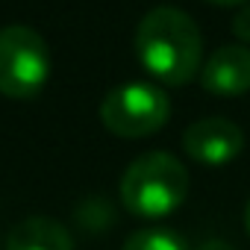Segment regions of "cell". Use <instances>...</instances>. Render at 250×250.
<instances>
[{
  "label": "cell",
  "mask_w": 250,
  "mask_h": 250,
  "mask_svg": "<svg viewBox=\"0 0 250 250\" xmlns=\"http://www.w3.org/2000/svg\"><path fill=\"white\" fill-rule=\"evenodd\" d=\"M194 250H238V247L229 244V241H224V238H206V241H200Z\"/></svg>",
  "instance_id": "cell-10"
},
{
  "label": "cell",
  "mask_w": 250,
  "mask_h": 250,
  "mask_svg": "<svg viewBox=\"0 0 250 250\" xmlns=\"http://www.w3.org/2000/svg\"><path fill=\"white\" fill-rule=\"evenodd\" d=\"M183 150L206 168H221L244 150V133L229 118H200L186 127Z\"/></svg>",
  "instance_id": "cell-5"
},
{
  "label": "cell",
  "mask_w": 250,
  "mask_h": 250,
  "mask_svg": "<svg viewBox=\"0 0 250 250\" xmlns=\"http://www.w3.org/2000/svg\"><path fill=\"white\" fill-rule=\"evenodd\" d=\"M121 250H188V247H186V241H183L177 232L150 227V229L133 232L127 241H124Z\"/></svg>",
  "instance_id": "cell-8"
},
{
  "label": "cell",
  "mask_w": 250,
  "mask_h": 250,
  "mask_svg": "<svg viewBox=\"0 0 250 250\" xmlns=\"http://www.w3.org/2000/svg\"><path fill=\"white\" fill-rule=\"evenodd\" d=\"M244 229H247V235H250V200H247V206H244Z\"/></svg>",
  "instance_id": "cell-12"
},
{
  "label": "cell",
  "mask_w": 250,
  "mask_h": 250,
  "mask_svg": "<svg viewBox=\"0 0 250 250\" xmlns=\"http://www.w3.org/2000/svg\"><path fill=\"white\" fill-rule=\"evenodd\" d=\"M200 85L215 97H238L250 91V47L224 44L200 68Z\"/></svg>",
  "instance_id": "cell-6"
},
{
  "label": "cell",
  "mask_w": 250,
  "mask_h": 250,
  "mask_svg": "<svg viewBox=\"0 0 250 250\" xmlns=\"http://www.w3.org/2000/svg\"><path fill=\"white\" fill-rule=\"evenodd\" d=\"M136 56L142 68L171 88L188 85L200 74L203 62V36L194 18L177 6L150 9L136 27Z\"/></svg>",
  "instance_id": "cell-1"
},
{
  "label": "cell",
  "mask_w": 250,
  "mask_h": 250,
  "mask_svg": "<svg viewBox=\"0 0 250 250\" xmlns=\"http://www.w3.org/2000/svg\"><path fill=\"white\" fill-rule=\"evenodd\" d=\"M171 118L168 94L153 83H121L100 100V124L118 139H147Z\"/></svg>",
  "instance_id": "cell-3"
},
{
  "label": "cell",
  "mask_w": 250,
  "mask_h": 250,
  "mask_svg": "<svg viewBox=\"0 0 250 250\" xmlns=\"http://www.w3.org/2000/svg\"><path fill=\"white\" fill-rule=\"evenodd\" d=\"M232 33L235 39H241L244 44H250V3L238 9V15L232 18Z\"/></svg>",
  "instance_id": "cell-9"
},
{
  "label": "cell",
  "mask_w": 250,
  "mask_h": 250,
  "mask_svg": "<svg viewBox=\"0 0 250 250\" xmlns=\"http://www.w3.org/2000/svg\"><path fill=\"white\" fill-rule=\"evenodd\" d=\"M6 250H74V235L56 218L27 215L9 229Z\"/></svg>",
  "instance_id": "cell-7"
},
{
  "label": "cell",
  "mask_w": 250,
  "mask_h": 250,
  "mask_svg": "<svg viewBox=\"0 0 250 250\" xmlns=\"http://www.w3.org/2000/svg\"><path fill=\"white\" fill-rule=\"evenodd\" d=\"M121 203L142 221H159L177 212L188 194V171L165 150L145 153L121 174Z\"/></svg>",
  "instance_id": "cell-2"
},
{
  "label": "cell",
  "mask_w": 250,
  "mask_h": 250,
  "mask_svg": "<svg viewBox=\"0 0 250 250\" xmlns=\"http://www.w3.org/2000/svg\"><path fill=\"white\" fill-rule=\"evenodd\" d=\"M212 6H247V0H206Z\"/></svg>",
  "instance_id": "cell-11"
},
{
  "label": "cell",
  "mask_w": 250,
  "mask_h": 250,
  "mask_svg": "<svg viewBox=\"0 0 250 250\" xmlns=\"http://www.w3.org/2000/svg\"><path fill=\"white\" fill-rule=\"evenodd\" d=\"M50 80V50L42 33L24 24L0 30V94L12 100L36 97Z\"/></svg>",
  "instance_id": "cell-4"
}]
</instances>
